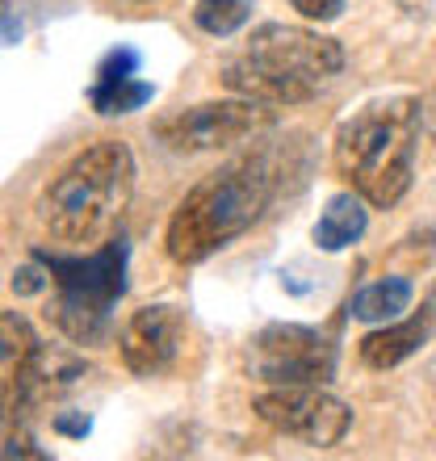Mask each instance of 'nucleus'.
<instances>
[{"label": "nucleus", "mask_w": 436, "mask_h": 461, "mask_svg": "<svg viewBox=\"0 0 436 461\" xmlns=\"http://www.w3.org/2000/svg\"><path fill=\"white\" fill-rule=\"evenodd\" d=\"M420 126H424V105L407 93L377 97L340 122L332 164L352 185V194L365 197V206L390 210L412 189Z\"/></svg>", "instance_id": "1"}, {"label": "nucleus", "mask_w": 436, "mask_h": 461, "mask_svg": "<svg viewBox=\"0 0 436 461\" xmlns=\"http://www.w3.org/2000/svg\"><path fill=\"white\" fill-rule=\"evenodd\" d=\"M344 68V47L336 38L303 30V25H260L240 55H231L223 68V85L235 97H252L265 105H303L319 97Z\"/></svg>", "instance_id": "2"}, {"label": "nucleus", "mask_w": 436, "mask_h": 461, "mask_svg": "<svg viewBox=\"0 0 436 461\" xmlns=\"http://www.w3.org/2000/svg\"><path fill=\"white\" fill-rule=\"evenodd\" d=\"M134 194V156L118 139L85 147L50 181L38 202V222L63 248H88L109 235Z\"/></svg>", "instance_id": "3"}, {"label": "nucleus", "mask_w": 436, "mask_h": 461, "mask_svg": "<svg viewBox=\"0 0 436 461\" xmlns=\"http://www.w3.org/2000/svg\"><path fill=\"white\" fill-rule=\"evenodd\" d=\"M277 194L268 159H235L202 185H194L168 222V256L177 265H202L218 248L252 230Z\"/></svg>", "instance_id": "4"}, {"label": "nucleus", "mask_w": 436, "mask_h": 461, "mask_svg": "<svg viewBox=\"0 0 436 461\" xmlns=\"http://www.w3.org/2000/svg\"><path fill=\"white\" fill-rule=\"evenodd\" d=\"M38 260L55 281V303L47 319L76 344H101L109 336V315L126 294V260L131 243L114 235L97 252H47L38 248Z\"/></svg>", "instance_id": "5"}, {"label": "nucleus", "mask_w": 436, "mask_h": 461, "mask_svg": "<svg viewBox=\"0 0 436 461\" xmlns=\"http://www.w3.org/2000/svg\"><path fill=\"white\" fill-rule=\"evenodd\" d=\"M268 126H273V105L252 97H235V101H206V105L164 113V118H156L151 134L177 156H197V151H218V147L256 139Z\"/></svg>", "instance_id": "6"}, {"label": "nucleus", "mask_w": 436, "mask_h": 461, "mask_svg": "<svg viewBox=\"0 0 436 461\" xmlns=\"http://www.w3.org/2000/svg\"><path fill=\"white\" fill-rule=\"evenodd\" d=\"M248 369L268 386H323L336 374V344L306 323H268L252 340Z\"/></svg>", "instance_id": "7"}, {"label": "nucleus", "mask_w": 436, "mask_h": 461, "mask_svg": "<svg viewBox=\"0 0 436 461\" xmlns=\"http://www.w3.org/2000/svg\"><path fill=\"white\" fill-rule=\"evenodd\" d=\"M256 415L281 437H294L311 449H336L349 437L352 411L349 402L319 386H273L256 399Z\"/></svg>", "instance_id": "8"}, {"label": "nucleus", "mask_w": 436, "mask_h": 461, "mask_svg": "<svg viewBox=\"0 0 436 461\" xmlns=\"http://www.w3.org/2000/svg\"><path fill=\"white\" fill-rule=\"evenodd\" d=\"M181 340H185V315L177 306L168 303H156V306H143L126 319L118 344H122V361L126 369L139 377H156L164 374L177 352H181Z\"/></svg>", "instance_id": "9"}, {"label": "nucleus", "mask_w": 436, "mask_h": 461, "mask_svg": "<svg viewBox=\"0 0 436 461\" xmlns=\"http://www.w3.org/2000/svg\"><path fill=\"white\" fill-rule=\"evenodd\" d=\"M38 352V336L17 311H0V411L25 399V377Z\"/></svg>", "instance_id": "10"}, {"label": "nucleus", "mask_w": 436, "mask_h": 461, "mask_svg": "<svg viewBox=\"0 0 436 461\" xmlns=\"http://www.w3.org/2000/svg\"><path fill=\"white\" fill-rule=\"evenodd\" d=\"M432 336V315H415V319H390L377 331H369L361 340V361L369 369H395L412 357L420 344Z\"/></svg>", "instance_id": "11"}, {"label": "nucleus", "mask_w": 436, "mask_h": 461, "mask_svg": "<svg viewBox=\"0 0 436 461\" xmlns=\"http://www.w3.org/2000/svg\"><path fill=\"white\" fill-rule=\"evenodd\" d=\"M365 227H369V210H365V197L361 194H336L332 202H327V210L319 214L315 222V243L323 248V252H344V248H352V243L365 235Z\"/></svg>", "instance_id": "12"}, {"label": "nucleus", "mask_w": 436, "mask_h": 461, "mask_svg": "<svg viewBox=\"0 0 436 461\" xmlns=\"http://www.w3.org/2000/svg\"><path fill=\"white\" fill-rule=\"evenodd\" d=\"M412 298H415V285L407 277H382L352 294L349 311L361 323H390V319H399L412 306Z\"/></svg>", "instance_id": "13"}, {"label": "nucleus", "mask_w": 436, "mask_h": 461, "mask_svg": "<svg viewBox=\"0 0 436 461\" xmlns=\"http://www.w3.org/2000/svg\"><path fill=\"white\" fill-rule=\"evenodd\" d=\"M151 97H156V88L143 85V80H134V76H126V80H97V85L88 88V101H93V110L105 113V118H114V113H134V110H143Z\"/></svg>", "instance_id": "14"}, {"label": "nucleus", "mask_w": 436, "mask_h": 461, "mask_svg": "<svg viewBox=\"0 0 436 461\" xmlns=\"http://www.w3.org/2000/svg\"><path fill=\"white\" fill-rule=\"evenodd\" d=\"M252 9H256V0H202L194 9V22H197V30H206V34L227 38L252 17Z\"/></svg>", "instance_id": "15"}, {"label": "nucleus", "mask_w": 436, "mask_h": 461, "mask_svg": "<svg viewBox=\"0 0 436 461\" xmlns=\"http://www.w3.org/2000/svg\"><path fill=\"white\" fill-rule=\"evenodd\" d=\"M139 72V50L134 47H114L105 59L97 63V80H126Z\"/></svg>", "instance_id": "16"}, {"label": "nucleus", "mask_w": 436, "mask_h": 461, "mask_svg": "<svg viewBox=\"0 0 436 461\" xmlns=\"http://www.w3.org/2000/svg\"><path fill=\"white\" fill-rule=\"evenodd\" d=\"M47 285H50V273H47V265H42L38 256L22 268V273H13V290L17 294H42Z\"/></svg>", "instance_id": "17"}, {"label": "nucleus", "mask_w": 436, "mask_h": 461, "mask_svg": "<svg viewBox=\"0 0 436 461\" xmlns=\"http://www.w3.org/2000/svg\"><path fill=\"white\" fill-rule=\"evenodd\" d=\"M290 5L303 13L306 22H336L344 13V0H290Z\"/></svg>", "instance_id": "18"}, {"label": "nucleus", "mask_w": 436, "mask_h": 461, "mask_svg": "<svg viewBox=\"0 0 436 461\" xmlns=\"http://www.w3.org/2000/svg\"><path fill=\"white\" fill-rule=\"evenodd\" d=\"M0 457H34V461H47V453H42V449H34V440H30V437H22V440L13 437L9 445L0 449Z\"/></svg>", "instance_id": "19"}, {"label": "nucleus", "mask_w": 436, "mask_h": 461, "mask_svg": "<svg viewBox=\"0 0 436 461\" xmlns=\"http://www.w3.org/2000/svg\"><path fill=\"white\" fill-rule=\"evenodd\" d=\"M22 38V22L9 13V5L0 0V47H9V42H17Z\"/></svg>", "instance_id": "20"}, {"label": "nucleus", "mask_w": 436, "mask_h": 461, "mask_svg": "<svg viewBox=\"0 0 436 461\" xmlns=\"http://www.w3.org/2000/svg\"><path fill=\"white\" fill-rule=\"evenodd\" d=\"M55 428H59V432H68V437H88V420H72V415H59V420H55Z\"/></svg>", "instance_id": "21"}, {"label": "nucleus", "mask_w": 436, "mask_h": 461, "mask_svg": "<svg viewBox=\"0 0 436 461\" xmlns=\"http://www.w3.org/2000/svg\"><path fill=\"white\" fill-rule=\"evenodd\" d=\"M424 126H428V134H432V143H436V88H432V97L424 101Z\"/></svg>", "instance_id": "22"}, {"label": "nucleus", "mask_w": 436, "mask_h": 461, "mask_svg": "<svg viewBox=\"0 0 436 461\" xmlns=\"http://www.w3.org/2000/svg\"><path fill=\"white\" fill-rule=\"evenodd\" d=\"M395 9H403V13H428L432 9V0H390Z\"/></svg>", "instance_id": "23"}, {"label": "nucleus", "mask_w": 436, "mask_h": 461, "mask_svg": "<svg viewBox=\"0 0 436 461\" xmlns=\"http://www.w3.org/2000/svg\"><path fill=\"white\" fill-rule=\"evenodd\" d=\"M428 306H432V311H436V290H432V298H428Z\"/></svg>", "instance_id": "24"}, {"label": "nucleus", "mask_w": 436, "mask_h": 461, "mask_svg": "<svg viewBox=\"0 0 436 461\" xmlns=\"http://www.w3.org/2000/svg\"><path fill=\"white\" fill-rule=\"evenodd\" d=\"M432 390H436V365H432Z\"/></svg>", "instance_id": "25"}]
</instances>
